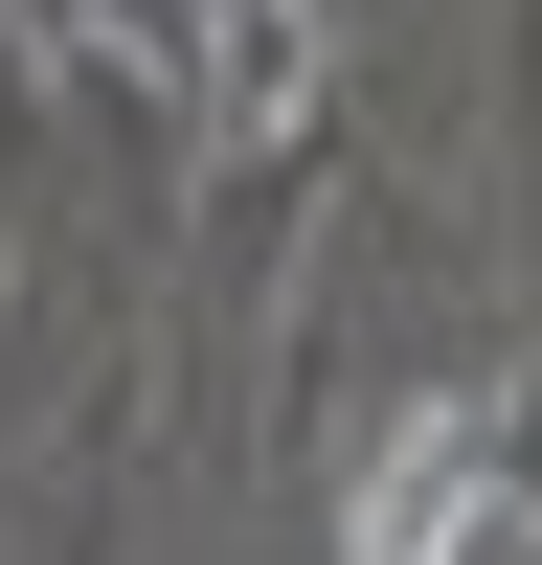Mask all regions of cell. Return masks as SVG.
I'll return each instance as SVG.
<instances>
[{"instance_id": "cell-1", "label": "cell", "mask_w": 542, "mask_h": 565, "mask_svg": "<svg viewBox=\"0 0 542 565\" xmlns=\"http://www.w3.org/2000/svg\"><path fill=\"white\" fill-rule=\"evenodd\" d=\"M475 521H497V407H475V385H430L384 452H361L339 565H475Z\"/></svg>"}]
</instances>
